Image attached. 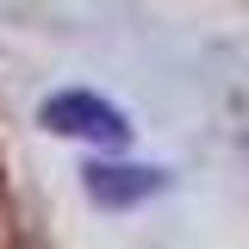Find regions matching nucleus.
Returning <instances> with one entry per match:
<instances>
[{
  "instance_id": "f257e3e1",
  "label": "nucleus",
  "mask_w": 249,
  "mask_h": 249,
  "mask_svg": "<svg viewBox=\"0 0 249 249\" xmlns=\"http://www.w3.org/2000/svg\"><path fill=\"white\" fill-rule=\"evenodd\" d=\"M44 124L56 137H81V143H124L131 137V119H124L112 100H100L88 88H62L44 100Z\"/></svg>"
},
{
  "instance_id": "f03ea898",
  "label": "nucleus",
  "mask_w": 249,
  "mask_h": 249,
  "mask_svg": "<svg viewBox=\"0 0 249 249\" xmlns=\"http://www.w3.org/2000/svg\"><path fill=\"white\" fill-rule=\"evenodd\" d=\"M81 181H88V193L100 199V206H137V199H150V193H162V168H124V162H88L81 168Z\"/></svg>"
}]
</instances>
